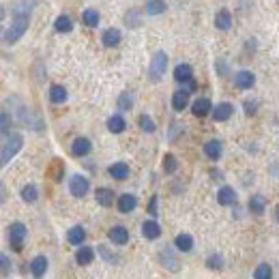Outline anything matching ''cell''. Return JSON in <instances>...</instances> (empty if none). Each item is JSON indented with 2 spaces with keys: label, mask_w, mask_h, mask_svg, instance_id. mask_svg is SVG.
Here are the masks:
<instances>
[{
  "label": "cell",
  "mask_w": 279,
  "mask_h": 279,
  "mask_svg": "<svg viewBox=\"0 0 279 279\" xmlns=\"http://www.w3.org/2000/svg\"><path fill=\"white\" fill-rule=\"evenodd\" d=\"M0 264H3V277L9 275V270H11V262H9V256H0Z\"/></svg>",
  "instance_id": "cell-40"
},
{
  "label": "cell",
  "mask_w": 279,
  "mask_h": 279,
  "mask_svg": "<svg viewBox=\"0 0 279 279\" xmlns=\"http://www.w3.org/2000/svg\"><path fill=\"white\" fill-rule=\"evenodd\" d=\"M116 206H118V211H121V213H131L135 206H138V198L131 196V194H123L116 200Z\"/></svg>",
  "instance_id": "cell-14"
},
{
  "label": "cell",
  "mask_w": 279,
  "mask_h": 279,
  "mask_svg": "<svg viewBox=\"0 0 279 279\" xmlns=\"http://www.w3.org/2000/svg\"><path fill=\"white\" fill-rule=\"evenodd\" d=\"M266 209V200H264V196H251V200H249V211L251 213H256V215H262Z\"/></svg>",
  "instance_id": "cell-29"
},
{
  "label": "cell",
  "mask_w": 279,
  "mask_h": 279,
  "mask_svg": "<svg viewBox=\"0 0 279 279\" xmlns=\"http://www.w3.org/2000/svg\"><path fill=\"white\" fill-rule=\"evenodd\" d=\"M253 279H273V268H270V264H260L253 270Z\"/></svg>",
  "instance_id": "cell-36"
},
{
  "label": "cell",
  "mask_w": 279,
  "mask_h": 279,
  "mask_svg": "<svg viewBox=\"0 0 279 279\" xmlns=\"http://www.w3.org/2000/svg\"><path fill=\"white\" fill-rule=\"evenodd\" d=\"M165 69H167V54L155 52V56L150 58V65H148V79L150 82H161V77L165 75Z\"/></svg>",
  "instance_id": "cell-2"
},
{
  "label": "cell",
  "mask_w": 279,
  "mask_h": 279,
  "mask_svg": "<svg viewBox=\"0 0 279 279\" xmlns=\"http://www.w3.org/2000/svg\"><path fill=\"white\" fill-rule=\"evenodd\" d=\"M138 125H140V129L146 131V133H153V131L157 129L155 123H153V118H150L148 114H142V116L138 118Z\"/></svg>",
  "instance_id": "cell-35"
},
{
  "label": "cell",
  "mask_w": 279,
  "mask_h": 279,
  "mask_svg": "<svg viewBox=\"0 0 279 279\" xmlns=\"http://www.w3.org/2000/svg\"><path fill=\"white\" fill-rule=\"evenodd\" d=\"M157 202H159L157 196H153L148 200V213H150V217H157Z\"/></svg>",
  "instance_id": "cell-41"
},
{
  "label": "cell",
  "mask_w": 279,
  "mask_h": 279,
  "mask_svg": "<svg viewBox=\"0 0 279 279\" xmlns=\"http://www.w3.org/2000/svg\"><path fill=\"white\" fill-rule=\"evenodd\" d=\"M20 196H22V200L26 204H35L39 200V191H37L35 185H24L22 191H20Z\"/></svg>",
  "instance_id": "cell-26"
},
{
  "label": "cell",
  "mask_w": 279,
  "mask_h": 279,
  "mask_svg": "<svg viewBox=\"0 0 279 279\" xmlns=\"http://www.w3.org/2000/svg\"><path fill=\"white\" fill-rule=\"evenodd\" d=\"M161 260H163V264H165V268H167V270H178V260L172 256V251L167 249V247L163 249V256H161Z\"/></svg>",
  "instance_id": "cell-33"
},
{
  "label": "cell",
  "mask_w": 279,
  "mask_h": 279,
  "mask_svg": "<svg viewBox=\"0 0 279 279\" xmlns=\"http://www.w3.org/2000/svg\"><path fill=\"white\" fill-rule=\"evenodd\" d=\"M163 11H165L163 0H148V3H146V13L148 15H161Z\"/></svg>",
  "instance_id": "cell-30"
},
{
  "label": "cell",
  "mask_w": 279,
  "mask_h": 279,
  "mask_svg": "<svg viewBox=\"0 0 279 279\" xmlns=\"http://www.w3.org/2000/svg\"><path fill=\"white\" fill-rule=\"evenodd\" d=\"M92 150V144L88 138H75L73 144H71V153H73L75 157H86Z\"/></svg>",
  "instance_id": "cell-8"
},
{
  "label": "cell",
  "mask_w": 279,
  "mask_h": 279,
  "mask_svg": "<svg viewBox=\"0 0 279 279\" xmlns=\"http://www.w3.org/2000/svg\"><path fill=\"white\" fill-rule=\"evenodd\" d=\"M275 219H277V223H279V206L275 209Z\"/></svg>",
  "instance_id": "cell-45"
},
{
  "label": "cell",
  "mask_w": 279,
  "mask_h": 279,
  "mask_svg": "<svg viewBox=\"0 0 279 279\" xmlns=\"http://www.w3.org/2000/svg\"><path fill=\"white\" fill-rule=\"evenodd\" d=\"M211 110H215V108H213L211 99H206V97L196 99V101H194V106H191V112H194V116H198V118L209 116V114H211Z\"/></svg>",
  "instance_id": "cell-6"
},
{
  "label": "cell",
  "mask_w": 279,
  "mask_h": 279,
  "mask_svg": "<svg viewBox=\"0 0 279 279\" xmlns=\"http://www.w3.org/2000/svg\"><path fill=\"white\" fill-rule=\"evenodd\" d=\"M108 236L114 245H127V241H129V230H127L125 226H114L108 232Z\"/></svg>",
  "instance_id": "cell-10"
},
{
  "label": "cell",
  "mask_w": 279,
  "mask_h": 279,
  "mask_svg": "<svg viewBox=\"0 0 279 279\" xmlns=\"http://www.w3.org/2000/svg\"><path fill=\"white\" fill-rule=\"evenodd\" d=\"M234 114V108H232V103H219L217 108L213 110V118L217 123H223V121H228L230 116Z\"/></svg>",
  "instance_id": "cell-17"
},
{
  "label": "cell",
  "mask_w": 279,
  "mask_h": 279,
  "mask_svg": "<svg viewBox=\"0 0 279 279\" xmlns=\"http://www.w3.org/2000/svg\"><path fill=\"white\" fill-rule=\"evenodd\" d=\"M95 198H97V202L103 206V209H110V206L114 204V191L108 189V187H99L95 191Z\"/></svg>",
  "instance_id": "cell-15"
},
{
  "label": "cell",
  "mask_w": 279,
  "mask_h": 279,
  "mask_svg": "<svg viewBox=\"0 0 279 279\" xmlns=\"http://www.w3.org/2000/svg\"><path fill=\"white\" fill-rule=\"evenodd\" d=\"M108 172H110V176L116 178V180H127V178H129V165L123 163V161L112 163Z\"/></svg>",
  "instance_id": "cell-13"
},
{
  "label": "cell",
  "mask_w": 279,
  "mask_h": 279,
  "mask_svg": "<svg viewBox=\"0 0 279 279\" xmlns=\"http://www.w3.org/2000/svg\"><path fill=\"white\" fill-rule=\"evenodd\" d=\"M86 238V232H84V228L82 226H73L67 232V241L71 243V245H75V247H79L82 245V241Z\"/></svg>",
  "instance_id": "cell-23"
},
{
  "label": "cell",
  "mask_w": 279,
  "mask_h": 279,
  "mask_svg": "<svg viewBox=\"0 0 279 279\" xmlns=\"http://www.w3.org/2000/svg\"><path fill=\"white\" fill-rule=\"evenodd\" d=\"M88 189H90V182H88V178H86V176H79V174L71 176L69 191H71V196H73V198H84L86 194H88Z\"/></svg>",
  "instance_id": "cell-5"
},
{
  "label": "cell",
  "mask_w": 279,
  "mask_h": 279,
  "mask_svg": "<svg viewBox=\"0 0 279 279\" xmlns=\"http://www.w3.org/2000/svg\"><path fill=\"white\" fill-rule=\"evenodd\" d=\"M217 202L221 206H232V204H236V191L232 187H228V185L221 187L219 194H217Z\"/></svg>",
  "instance_id": "cell-16"
},
{
  "label": "cell",
  "mask_w": 279,
  "mask_h": 279,
  "mask_svg": "<svg viewBox=\"0 0 279 279\" xmlns=\"http://www.w3.org/2000/svg\"><path fill=\"white\" fill-rule=\"evenodd\" d=\"M62 172H65L62 163L58 161V159H54V165H52V176H54V180H60L62 178Z\"/></svg>",
  "instance_id": "cell-38"
},
{
  "label": "cell",
  "mask_w": 279,
  "mask_h": 279,
  "mask_svg": "<svg viewBox=\"0 0 279 279\" xmlns=\"http://www.w3.org/2000/svg\"><path fill=\"white\" fill-rule=\"evenodd\" d=\"M125 20H127V26H140V15L138 11H129L125 15Z\"/></svg>",
  "instance_id": "cell-39"
},
{
  "label": "cell",
  "mask_w": 279,
  "mask_h": 279,
  "mask_svg": "<svg viewBox=\"0 0 279 279\" xmlns=\"http://www.w3.org/2000/svg\"><path fill=\"white\" fill-rule=\"evenodd\" d=\"M223 264H226V260H223L221 253H213V256H209V260H206V268H211V270H221Z\"/></svg>",
  "instance_id": "cell-31"
},
{
  "label": "cell",
  "mask_w": 279,
  "mask_h": 279,
  "mask_svg": "<svg viewBox=\"0 0 279 279\" xmlns=\"http://www.w3.org/2000/svg\"><path fill=\"white\" fill-rule=\"evenodd\" d=\"M174 245H176V249L182 251V253H189L191 249H194V238H191V234H178L176 238H174Z\"/></svg>",
  "instance_id": "cell-22"
},
{
  "label": "cell",
  "mask_w": 279,
  "mask_h": 279,
  "mask_svg": "<svg viewBox=\"0 0 279 279\" xmlns=\"http://www.w3.org/2000/svg\"><path fill=\"white\" fill-rule=\"evenodd\" d=\"M133 106V99H131V95L129 92H123L121 97H118V110H123V112H129Z\"/></svg>",
  "instance_id": "cell-37"
},
{
  "label": "cell",
  "mask_w": 279,
  "mask_h": 279,
  "mask_svg": "<svg viewBox=\"0 0 279 279\" xmlns=\"http://www.w3.org/2000/svg\"><path fill=\"white\" fill-rule=\"evenodd\" d=\"M256 110H258V101H245V112L247 114H256Z\"/></svg>",
  "instance_id": "cell-42"
},
{
  "label": "cell",
  "mask_w": 279,
  "mask_h": 279,
  "mask_svg": "<svg viewBox=\"0 0 279 279\" xmlns=\"http://www.w3.org/2000/svg\"><path fill=\"white\" fill-rule=\"evenodd\" d=\"M50 99H52V103H65L67 101V88L60 84H54L50 88Z\"/></svg>",
  "instance_id": "cell-28"
},
{
  "label": "cell",
  "mask_w": 279,
  "mask_h": 279,
  "mask_svg": "<svg viewBox=\"0 0 279 279\" xmlns=\"http://www.w3.org/2000/svg\"><path fill=\"white\" fill-rule=\"evenodd\" d=\"M26 234H28V230H26L24 223L15 221V223H11V226H9V243H11V247H13L15 251H22V245H24V238H26Z\"/></svg>",
  "instance_id": "cell-4"
},
{
  "label": "cell",
  "mask_w": 279,
  "mask_h": 279,
  "mask_svg": "<svg viewBox=\"0 0 279 279\" xmlns=\"http://www.w3.org/2000/svg\"><path fill=\"white\" fill-rule=\"evenodd\" d=\"M219 73H226V71H228V67H226V62H223V60H219Z\"/></svg>",
  "instance_id": "cell-44"
},
{
  "label": "cell",
  "mask_w": 279,
  "mask_h": 279,
  "mask_svg": "<svg viewBox=\"0 0 279 279\" xmlns=\"http://www.w3.org/2000/svg\"><path fill=\"white\" fill-rule=\"evenodd\" d=\"M221 153H223V150H221V142L219 140H209L204 144V155L209 159H213V161H217V159L221 157Z\"/></svg>",
  "instance_id": "cell-20"
},
{
  "label": "cell",
  "mask_w": 279,
  "mask_h": 279,
  "mask_svg": "<svg viewBox=\"0 0 279 279\" xmlns=\"http://www.w3.org/2000/svg\"><path fill=\"white\" fill-rule=\"evenodd\" d=\"M3 135H9V114L3 112Z\"/></svg>",
  "instance_id": "cell-43"
},
{
  "label": "cell",
  "mask_w": 279,
  "mask_h": 279,
  "mask_svg": "<svg viewBox=\"0 0 279 279\" xmlns=\"http://www.w3.org/2000/svg\"><path fill=\"white\" fill-rule=\"evenodd\" d=\"M189 106V90H178L172 95V108L176 112H182Z\"/></svg>",
  "instance_id": "cell-21"
},
{
  "label": "cell",
  "mask_w": 279,
  "mask_h": 279,
  "mask_svg": "<svg viewBox=\"0 0 279 279\" xmlns=\"http://www.w3.org/2000/svg\"><path fill=\"white\" fill-rule=\"evenodd\" d=\"M92 260H95V249H92V247H77V251H75V262H77V264L88 266Z\"/></svg>",
  "instance_id": "cell-18"
},
{
  "label": "cell",
  "mask_w": 279,
  "mask_h": 279,
  "mask_svg": "<svg viewBox=\"0 0 279 279\" xmlns=\"http://www.w3.org/2000/svg\"><path fill=\"white\" fill-rule=\"evenodd\" d=\"M22 144H24V138H22L20 133L5 135V144H3V165H7L15 155L20 153Z\"/></svg>",
  "instance_id": "cell-3"
},
{
  "label": "cell",
  "mask_w": 279,
  "mask_h": 279,
  "mask_svg": "<svg viewBox=\"0 0 279 279\" xmlns=\"http://www.w3.org/2000/svg\"><path fill=\"white\" fill-rule=\"evenodd\" d=\"M30 11H33V0H22L20 5L13 7L11 26L5 30V43H15L22 39V35L28 30Z\"/></svg>",
  "instance_id": "cell-1"
},
{
  "label": "cell",
  "mask_w": 279,
  "mask_h": 279,
  "mask_svg": "<svg viewBox=\"0 0 279 279\" xmlns=\"http://www.w3.org/2000/svg\"><path fill=\"white\" fill-rule=\"evenodd\" d=\"M176 167H178L176 157H174L172 153H167V155L163 157V172H165V174H174V172H176Z\"/></svg>",
  "instance_id": "cell-34"
},
{
  "label": "cell",
  "mask_w": 279,
  "mask_h": 279,
  "mask_svg": "<svg viewBox=\"0 0 279 279\" xmlns=\"http://www.w3.org/2000/svg\"><path fill=\"white\" fill-rule=\"evenodd\" d=\"M82 20H84L86 26L95 28V26L99 24V11H95V9H86V11L82 13Z\"/></svg>",
  "instance_id": "cell-32"
},
{
  "label": "cell",
  "mask_w": 279,
  "mask_h": 279,
  "mask_svg": "<svg viewBox=\"0 0 279 279\" xmlns=\"http://www.w3.org/2000/svg\"><path fill=\"white\" fill-rule=\"evenodd\" d=\"M30 273H33L35 279H41L47 273V258L45 256H37L30 262Z\"/></svg>",
  "instance_id": "cell-12"
},
{
  "label": "cell",
  "mask_w": 279,
  "mask_h": 279,
  "mask_svg": "<svg viewBox=\"0 0 279 279\" xmlns=\"http://www.w3.org/2000/svg\"><path fill=\"white\" fill-rule=\"evenodd\" d=\"M174 79H176V82H182V84H191L194 82V69H191L189 65H185V62H180V65L174 69Z\"/></svg>",
  "instance_id": "cell-11"
},
{
  "label": "cell",
  "mask_w": 279,
  "mask_h": 279,
  "mask_svg": "<svg viewBox=\"0 0 279 279\" xmlns=\"http://www.w3.org/2000/svg\"><path fill=\"white\" fill-rule=\"evenodd\" d=\"M215 26L219 30H230V26H232V15H230V11L223 9L215 15Z\"/></svg>",
  "instance_id": "cell-25"
},
{
  "label": "cell",
  "mask_w": 279,
  "mask_h": 279,
  "mask_svg": "<svg viewBox=\"0 0 279 279\" xmlns=\"http://www.w3.org/2000/svg\"><path fill=\"white\" fill-rule=\"evenodd\" d=\"M142 236L148 238V241H155V238L161 236V228H159V223L155 219H146L142 223Z\"/></svg>",
  "instance_id": "cell-9"
},
{
  "label": "cell",
  "mask_w": 279,
  "mask_h": 279,
  "mask_svg": "<svg viewBox=\"0 0 279 279\" xmlns=\"http://www.w3.org/2000/svg\"><path fill=\"white\" fill-rule=\"evenodd\" d=\"M125 127H127V123H125V118H123L121 114H114V116L108 118V129H110L112 133H123Z\"/></svg>",
  "instance_id": "cell-27"
},
{
  "label": "cell",
  "mask_w": 279,
  "mask_h": 279,
  "mask_svg": "<svg viewBox=\"0 0 279 279\" xmlns=\"http://www.w3.org/2000/svg\"><path fill=\"white\" fill-rule=\"evenodd\" d=\"M234 84L238 86V88L247 90V88H251V86L256 84V75H253L251 71H236V73H234Z\"/></svg>",
  "instance_id": "cell-7"
},
{
  "label": "cell",
  "mask_w": 279,
  "mask_h": 279,
  "mask_svg": "<svg viewBox=\"0 0 279 279\" xmlns=\"http://www.w3.org/2000/svg\"><path fill=\"white\" fill-rule=\"evenodd\" d=\"M121 39H123L121 30H118V28H108L106 33H103L101 41H103V45H106V47H114V45L121 43Z\"/></svg>",
  "instance_id": "cell-19"
},
{
  "label": "cell",
  "mask_w": 279,
  "mask_h": 279,
  "mask_svg": "<svg viewBox=\"0 0 279 279\" xmlns=\"http://www.w3.org/2000/svg\"><path fill=\"white\" fill-rule=\"evenodd\" d=\"M54 30L56 33H71L73 30V22H71L69 15H58L54 22Z\"/></svg>",
  "instance_id": "cell-24"
}]
</instances>
